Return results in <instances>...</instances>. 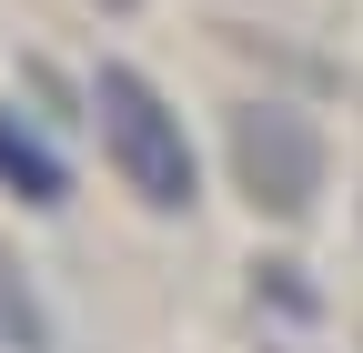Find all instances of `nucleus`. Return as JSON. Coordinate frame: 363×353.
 Listing matches in <instances>:
<instances>
[{"label":"nucleus","instance_id":"1","mask_svg":"<svg viewBox=\"0 0 363 353\" xmlns=\"http://www.w3.org/2000/svg\"><path fill=\"white\" fill-rule=\"evenodd\" d=\"M91 121H101L111 172L142 192V212H192V202H202L192 131H182V111L162 101L152 71H131V61H91Z\"/></svg>","mask_w":363,"mask_h":353},{"label":"nucleus","instance_id":"2","mask_svg":"<svg viewBox=\"0 0 363 353\" xmlns=\"http://www.w3.org/2000/svg\"><path fill=\"white\" fill-rule=\"evenodd\" d=\"M222 152H233V192L262 212V223H313L323 202V121L293 111V101H233L222 111Z\"/></svg>","mask_w":363,"mask_h":353},{"label":"nucleus","instance_id":"3","mask_svg":"<svg viewBox=\"0 0 363 353\" xmlns=\"http://www.w3.org/2000/svg\"><path fill=\"white\" fill-rule=\"evenodd\" d=\"M0 192H21L30 212H61V202H71V162H61V142H51L30 111H11V101H0Z\"/></svg>","mask_w":363,"mask_h":353},{"label":"nucleus","instance_id":"4","mask_svg":"<svg viewBox=\"0 0 363 353\" xmlns=\"http://www.w3.org/2000/svg\"><path fill=\"white\" fill-rule=\"evenodd\" d=\"M0 353H61V323H51V303H40L30 262L11 242H0Z\"/></svg>","mask_w":363,"mask_h":353},{"label":"nucleus","instance_id":"5","mask_svg":"<svg viewBox=\"0 0 363 353\" xmlns=\"http://www.w3.org/2000/svg\"><path fill=\"white\" fill-rule=\"evenodd\" d=\"M252 293H272L283 313H313V283H303V262H252Z\"/></svg>","mask_w":363,"mask_h":353},{"label":"nucleus","instance_id":"6","mask_svg":"<svg viewBox=\"0 0 363 353\" xmlns=\"http://www.w3.org/2000/svg\"><path fill=\"white\" fill-rule=\"evenodd\" d=\"M101 11H142V0H101Z\"/></svg>","mask_w":363,"mask_h":353},{"label":"nucleus","instance_id":"7","mask_svg":"<svg viewBox=\"0 0 363 353\" xmlns=\"http://www.w3.org/2000/svg\"><path fill=\"white\" fill-rule=\"evenodd\" d=\"M272 353H283V343H272Z\"/></svg>","mask_w":363,"mask_h":353}]
</instances>
